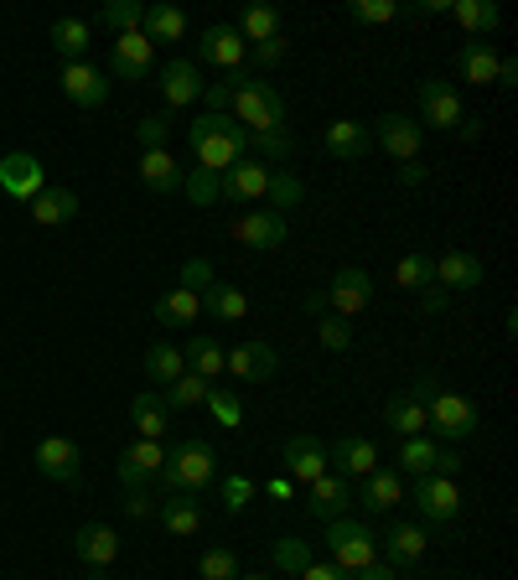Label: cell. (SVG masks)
I'll return each mask as SVG.
<instances>
[{"mask_svg": "<svg viewBox=\"0 0 518 580\" xmlns=\"http://www.w3.org/2000/svg\"><path fill=\"white\" fill-rule=\"evenodd\" d=\"M187 146H193V156H197V171L223 177L228 166H238L250 156V130H244L234 115H207L203 109V115L187 125Z\"/></svg>", "mask_w": 518, "mask_h": 580, "instance_id": "obj_1", "label": "cell"}, {"mask_svg": "<svg viewBox=\"0 0 518 580\" xmlns=\"http://www.w3.org/2000/svg\"><path fill=\"white\" fill-rule=\"evenodd\" d=\"M228 78V109L234 119L244 125L250 135H270V130H285V99L275 94V83H265L260 73L238 68V73H223Z\"/></svg>", "mask_w": 518, "mask_h": 580, "instance_id": "obj_2", "label": "cell"}, {"mask_svg": "<svg viewBox=\"0 0 518 580\" xmlns=\"http://www.w3.org/2000/svg\"><path fill=\"white\" fill-rule=\"evenodd\" d=\"M218 476V451L207 441H182L177 451H166V466H162V488L166 498L182 492V498H203Z\"/></svg>", "mask_w": 518, "mask_h": 580, "instance_id": "obj_3", "label": "cell"}, {"mask_svg": "<svg viewBox=\"0 0 518 580\" xmlns=\"http://www.w3.org/2000/svg\"><path fill=\"white\" fill-rule=\"evenodd\" d=\"M326 554H332V566L342 576H358V570L379 566V539L369 534V523H353V519H332L322 534Z\"/></svg>", "mask_w": 518, "mask_h": 580, "instance_id": "obj_4", "label": "cell"}, {"mask_svg": "<svg viewBox=\"0 0 518 580\" xmlns=\"http://www.w3.org/2000/svg\"><path fill=\"white\" fill-rule=\"evenodd\" d=\"M426 425H436V441H467V435H477L482 415H477V404L467 400V394L441 384L426 404Z\"/></svg>", "mask_w": 518, "mask_h": 580, "instance_id": "obj_5", "label": "cell"}, {"mask_svg": "<svg viewBox=\"0 0 518 580\" xmlns=\"http://www.w3.org/2000/svg\"><path fill=\"white\" fill-rule=\"evenodd\" d=\"M436 389H441V379H436V373H420V379H414L404 394H394V400L384 404V425L400 435V441H410V435H426V404H430V394H436Z\"/></svg>", "mask_w": 518, "mask_h": 580, "instance_id": "obj_6", "label": "cell"}, {"mask_svg": "<svg viewBox=\"0 0 518 580\" xmlns=\"http://www.w3.org/2000/svg\"><path fill=\"white\" fill-rule=\"evenodd\" d=\"M457 472H461V456L446 451V441H436V435L400 441V476H457Z\"/></svg>", "mask_w": 518, "mask_h": 580, "instance_id": "obj_7", "label": "cell"}, {"mask_svg": "<svg viewBox=\"0 0 518 580\" xmlns=\"http://www.w3.org/2000/svg\"><path fill=\"white\" fill-rule=\"evenodd\" d=\"M31 466H37L42 476H52V482H62V488H78V482H84V451H78L68 435H47V441H37Z\"/></svg>", "mask_w": 518, "mask_h": 580, "instance_id": "obj_8", "label": "cell"}, {"mask_svg": "<svg viewBox=\"0 0 518 580\" xmlns=\"http://www.w3.org/2000/svg\"><path fill=\"white\" fill-rule=\"evenodd\" d=\"M414 513L426 523H436V529L457 523V513H461L457 482H451V476H414Z\"/></svg>", "mask_w": 518, "mask_h": 580, "instance_id": "obj_9", "label": "cell"}, {"mask_svg": "<svg viewBox=\"0 0 518 580\" xmlns=\"http://www.w3.org/2000/svg\"><path fill=\"white\" fill-rule=\"evenodd\" d=\"M109 68H115V78H125V83H146V78L156 73V47H150L140 31H125V37H115V47H109Z\"/></svg>", "mask_w": 518, "mask_h": 580, "instance_id": "obj_10", "label": "cell"}, {"mask_svg": "<svg viewBox=\"0 0 518 580\" xmlns=\"http://www.w3.org/2000/svg\"><path fill=\"white\" fill-rule=\"evenodd\" d=\"M223 373H234L238 384H270L281 373V357L270 343H238L234 353H223Z\"/></svg>", "mask_w": 518, "mask_h": 580, "instance_id": "obj_11", "label": "cell"}, {"mask_svg": "<svg viewBox=\"0 0 518 580\" xmlns=\"http://www.w3.org/2000/svg\"><path fill=\"white\" fill-rule=\"evenodd\" d=\"M166 466V446L162 441H130L119 451V482L130 492H146V482H156Z\"/></svg>", "mask_w": 518, "mask_h": 580, "instance_id": "obj_12", "label": "cell"}, {"mask_svg": "<svg viewBox=\"0 0 518 580\" xmlns=\"http://www.w3.org/2000/svg\"><path fill=\"white\" fill-rule=\"evenodd\" d=\"M42 187H47V171H42V161H37L31 150H11V156L0 161V193H6V197L31 203Z\"/></svg>", "mask_w": 518, "mask_h": 580, "instance_id": "obj_13", "label": "cell"}, {"mask_svg": "<svg viewBox=\"0 0 518 580\" xmlns=\"http://www.w3.org/2000/svg\"><path fill=\"white\" fill-rule=\"evenodd\" d=\"M322 296H326V306H332V312H338L342 322H348V316H358V312H363V306L373 301V281H369V269H358V265L338 269V275H332V285H326Z\"/></svg>", "mask_w": 518, "mask_h": 580, "instance_id": "obj_14", "label": "cell"}, {"mask_svg": "<svg viewBox=\"0 0 518 580\" xmlns=\"http://www.w3.org/2000/svg\"><path fill=\"white\" fill-rule=\"evenodd\" d=\"M228 234H234L238 244H250V249H281L285 238H291V224H285L275 208H254V213H244V218H234Z\"/></svg>", "mask_w": 518, "mask_h": 580, "instance_id": "obj_15", "label": "cell"}, {"mask_svg": "<svg viewBox=\"0 0 518 580\" xmlns=\"http://www.w3.org/2000/svg\"><path fill=\"white\" fill-rule=\"evenodd\" d=\"M244 58H250V42H244L234 27H207L203 37H197V62H213L223 73H238Z\"/></svg>", "mask_w": 518, "mask_h": 580, "instance_id": "obj_16", "label": "cell"}, {"mask_svg": "<svg viewBox=\"0 0 518 580\" xmlns=\"http://www.w3.org/2000/svg\"><path fill=\"white\" fill-rule=\"evenodd\" d=\"M369 140H379V146H384L394 161H414V156H420V146H426V130H420L414 119H404V115H379V119H373Z\"/></svg>", "mask_w": 518, "mask_h": 580, "instance_id": "obj_17", "label": "cell"}, {"mask_svg": "<svg viewBox=\"0 0 518 580\" xmlns=\"http://www.w3.org/2000/svg\"><path fill=\"white\" fill-rule=\"evenodd\" d=\"M58 83H62V94H68L78 109H99L104 99H109V73L94 68V62H62Z\"/></svg>", "mask_w": 518, "mask_h": 580, "instance_id": "obj_18", "label": "cell"}, {"mask_svg": "<svg viewBox=\"0 0 518 580\" xmlns=\"http://www.w3.org/2000/svg\"><path fill=\"white\" fill-rule=\"evenodd\" d=\"M270 171L265 161H254V156H244L238 166H228L218 177V197H228V203H260L265 197V187H270Z\"/></svg>", "mask_w": 518, "mask_h": 580, "instance_id": "obj_19", "label": "cell"}, {"mask_svg": "<svg viewBox=\"0 0 518 580\" xmlns=\"http://www.w3.org/2000/svg\"><path fill=\"white\" fill-rule=\"evenodd\" d=\"M420 119L436 130H457L461 125V99L446 78H420Z\"/></svg>", "mask_w": 518, "mask_h": 580, "instance_id": "obj_20", "label": "cell"}, {"mask_svg": "<svg viewBox=\"0 0 518 580\" xmlns=\"http://www.w3.org/2000/svg\"><path fill=\"white\" fill-rule=\"evenodd\" d=\"M156 83H162V99H166V109H187V105H197L203 99V73H197V62H187V58H172L156 73Z\"/></svg>", "mask_w": 518, "mask_h": 580, "instance_id": "obj_21", "label": "cell"}, {"mask_svg": "<svg viewBox=\"0 0 518 580\" xmlns=\"http://www.w3.org/2000/svg\"><path fill=\"white\" fill-rule=\"evenodd\" d=\"M281 466L291 482H316V476H326V446L316 441V435H296V441H285L281 451Z\"/></svg>", "mask_w": 518, "mask_h": 580, "instance_id": "obj_22", "label": "cell"}, {"mask_svg": "<svg viewBox=\"0 0 518 580\" xmlns=\"http://www.w3.org/2000/svg\"><path fill=\"white\" fill-rule=\"evenodd\" d=\"M436 281H441L446 291H477V285L488 281V265H482L472 249H446L441 259H436Z\"/></svg>", "mask_w": 518, "mask_h": 580, "instance_id": "obj_23", "label": "cell"}, {"mask_svg": "<svg viewBox=\"0 0 518 580\" xmlns=\"http://www.w3.org/2000/svg\"><path fill=\"white\" fill-rule=\"evenodd\" d=\"M326 462H338V472L348 482H363L369 472H379V446L363 435H342L338 446H326Z\"/></svg>", "mask_w": 518, "mask_h": 580, "instance_id": "obj_24", "label": "cell"}, {"mask_svg": "<svg viewBox=\"0 0 518 580\" xmlns=\"http://www.w3.org/2000/svg\"><path fill=\"white\" fill-rule=\"evenodd\" d=\"M322 146H326V156H332V161L358 166L363 156H369L373 140H369V130H363L358 119H332V125L322 130Z\"/></svg>", "mask_w": 518, "mask_h": 580, "instance_id": "obj_25", "label": "cell"}, {"mask_svg": "<svg viewBox=\"0 0 518 580\" xmlns=\"http://www.w3.org/2000/svg\"><path fill=\"white\" fill-rule=\"evenodd\" d=\"M74 554L84 560L89 570H109L119 560V539L115 529H104V523H84V529H74Z\"/></svg>", "mask_w": 518, "mask_h": 580, "instance_id": "obj_26", "label": "cell"}, {"mask_svg": "<svg viewBox=\"0 0 518 580\" xmlns=\"http://www.w3.org/2000/svg\"><path fill=\"white\" fill-rule=\"evenodd\" d=\"M430 550V529L426 523H394L384 539V554H389V570H410L420 566V554Z\"/></svg>", "mask_w": 518, "mask_h": 580, "instance_id": "obj_27", "label": "cell"}, {"mask_svg": "<svg viewBox=\"0 0 518 580\" xmlns=\"http://www.w3.org/2000/svg\"><path fill=\"white\" fill-rule=\"evenodd\" d=\"M404 498V476L400 472H369L363 482L353 488V503H363V513H389V508Z\"/></svg>", "mask_w": 518, "mask_h": 580, "instance_id": "obj_28", "label": "cell"}, {"mask_svg": "<svg viewBox=\"0 0 518 580\" xmlns=\"http://www.w3.org/2000/svg\"><path fill=\"white\" fill-rule=\"evenodd\" d=\"M140 37H146L150 47L182 42V37H187V11H182V6H166V0H156V6H146V16H140Z\"/></svg>", "mask_w": 518, "mask_h": 580, "instance_id": "obj_29", "label": "cell"}, {"mask_svg": "<svg viewBox=\"0 0 518 580\" xmlns=\"http://www.w3.org/2000/svg\"><path fill=\"white\" fill-rule=\"evenodd\" d=\"M353 503V482L348 476H316L311 482V503H306V513L311 519H322V523H332V519H342V508Z\"/></svg>", "mask_w": 518, "mask_h": 580, "instance_id": "obj_30", "label": "cell"}, {"mask_svg": "<svg viewBox=\"0 0 518 580\" xmlns=\"http://www.w3.org/2000/svg\"><path fill=\"white\" fill-rule=\"evenodd\" d=\"M27 208H31V224L58 228V224H74V218H78V197L68 193V187H42Z\"/></svg>", "mask_w": 518, "mask_h": 580, "instance_id": "obj_31", "label": "cell"}, {"mask_svg": "<svg viewBox=\"0 0 518 580\" xmlns=\"http://www.w3.org/2000/svg\"><path fill=\"white\" fill-rule=\"evenodd\" d=\"M457 73L467 78V83H498V52H492V42H461L457 52Z\"/></svg>", "mask_w": 518, "mask_h": 580, "instance_id": "obj_32", "label": "cell"}, {"mask_svg": "<svg viewBox=\"0 0 518 580\" xmlns=\"http://www.w3.org/2000/svg\"><path fill=\"white\" fill-rule=\"evenodd\" d=\"M130 415H135V431H140V441H162L166 425H172V410H166V400L156 394V389H150V394H135Z\"/></svg>", "mask_w": 518, "mask_h": 580, "instance_id": "obj_33", "label": "cell"}, {"mask_svg": "<svg viewBox=\"0 0 518 580\" xmlns=\"http://www.w3.org/2000/svg\"><path fill=\"white\" fill-rule=\"evenodd\" d=\"M197 312H203V296H193V291H166L162 301H156V322L162 327H172V332H182V327H193L197 322Z\"/></svg>", "mask_w": 518, "mask_h": 580, "instance_id": "obj_34", "label": "cell"}, {"mask_svg": "<svg viewBox=\"0 0 518 580\" xmlns=\"http://www.w3.org/2000/svg\"><path fill=\"white\" fill-rule=\"evenodd\" d=\"M162 529L177 539H193L197 529H203V508H197V498H182V492H172L162 503Z\"/></svg>", "mask_w": 518, "mask_h": 580, "instance_id": "obj_35", "label": "cell"}, {"mask_svg": "<svg viewBox=\"0 0 518 580\" xmlns=\"http://www.w3.org/2000/svg\"><path fill=\"white\" fill-rule=\"evenodd\" d=\"M203 312L218 316V322H244V316H250V296H244L238 285H218V281H213L203 291Z\"/></svg>", "mask_w": 518, "mask_h": 580, "instance_id": "obj_36", "label": "cell"}, {"mask_svg": "<svg viewBox=\"0 0 518 580\" xmlns=\"http://www.w3.org/2000/svg\"><path fill=\"white\" fill-rule=\"evenodd\" d=\"M182 363H187V373H197V379H218L223 373V347H218V337H207V332H197L193 343L182 347Z\"/></svg>", "mask_w": 518, "mask_h": 580, "instance_id": "obj_37", "label": "cell"}, {"mask_svg": "<svg viewBox=\"0 0 518 580\" xmlns=\"http://www.w3.org/2000/svg\"><path fill=\"white\" fill-rule=\"evenodd\" d=\"M238 37L244 42H270V37H281V11L275 6H265V0H254V6H244L238 11Z\"/></svg>", "mask_w": 518, "mask_h": 580, "instance_id": "obj_38", "label": "cell"}, {"mask_svg": "<svg viewBox=\"0 0 518 580\" xmlns=\"http://www.w3.org/2000/svg\"><path fill=\"white\" fill-rule=\"evenodd\" d=\"M446 16H457L477 42H488V31H498V21H504L492 0H451V11H446Z\"/></svg>", "mask_w": 518, "mask_h": 580, "instance_id": "obj_39", "label": "cell"}, {"mask_svg": "<svg viewBox=\"0 0 518 580\" xmlns=\"http://www.w3.org/2000/svg\"><path fill=\"white\" fill-rule=\"evenodd\" d=\"M47 37L62 52V62H84V52H89V21H78V16H58Z\"/></svg>", "mask_w": 518, "mask_h": 580, "instance_id": "obj_40", "label": "cell"}, {"mask_svg": "<svg viewBox=\"0 0 518 580\" xmlns=\"http://www.w3.org/2000/svg\"><path fill=\"white\" fill-rule=\"evenodd\" d=\"M140 181H146L150 193H177L182 187V166L172 161V156H166V150H146V156H140Z\"/></svg>", "mask_w": 518, "mask_h": 580, "instance_id": "obj_41", "label": "cell"}, {"mask_svg": "<svg viewBox=\"0 0 518 580\" xmlns=\"http://www.w3.org/2000/svg\"><path fill=\"white\" fill-rule=\"evenodd\" d=\"M146 373L156 379V389H172L187 373V363H182V347H172V343H150L146 347Z\"/></svg>", "mask_w": 518, "mask_h": 580, "instance_id": "obj_42", "label": "cell"}, {"mask_svg": "<svg viewBox=\"0 0 518 580\" xmlns=\"http://www.w3.org/2000/svg\"><path fill=\"white\" fill-rule=\"evenodd\" d=\"M244 570H238V554L228 550V544H207L203 554H197V580H238Z\"/></svg>", "mask_w": 518, "mask_h": 580, "instance_id": "obj_43", "label": "cell"}, {"mask_svg": "<svg viewBox=\"0 0 518 580\" xmlns=\"http://www.w3.org/2000/svg\"><path fill=\"white\" fill-rule=\"evenodd\" d=\"M394 285L400 291H430L436 285V259L430 254H404L400 265H394Z\"/></svg>", "mask_w": 518, "mask_h": 580, "instance_id": "obj_44", "label": "cell"}, {"mask_svg": "<svg viewBox=\"0 0 518 580\" xmlns=\"http://www.w3.org/2000/svg\"><path fill=\"white\" fill-rule=\"evenodd\" d=\"M203 410L218 420L223 431H238V425H244V404H238L234 389H218V384H213V389H207V404H203Z\"/></svg>", "mask_w": 518, "mask_h": 580, "instance_id": "obj_45", "label": "cell"}, {"mask_svg": "<svg viewBox=\"0 0 518 580\" xmlns=\"http://www.w3.org/2000/svg\"><path fill=\"white\" fill-rule=\"evenodd\" d=\"M207 379H197V373H182L177 384L166 389L162 400H166V410H197V404H207Z\"/></svg>", "mask_w": 518, "mask_h": 580, "instance_id": "obj_46", "label": "cell"}, {"mask_svg": "<svg viewBox=\"0 0 518 580\" xmlns=\"http://www.w3.org/2000/svg\"><path fill=\"white\" fill-rule=\"evenodd\" d=\"M140 16H146L140 0H109V6L99 11V21L115 31V37H125V31H140Z\"/></svg>", "mask_w": 518, "mask_h": 580, "instance_id": "obj_47", "label": "cell"}, {"mask_svg": "<svg viewBox=\"0 0 518 580\" xmlns=\"http://www.w3.org/2000/svg\"><path fill=\"white\" fill-rule=\"evenodd\" d=\"M400 16V0H348V21L358 27H384Z\"/></svg>", "mask_w": 518, "mask_h": 580, "instance_id": "obj_48", "label": "cell"}, {"mask_svg": "<svg viewBox=\"0 0 518 580\" xmlns=\"http://www.w3.org/2000/svg\"><path fill=\"white\" fill-rule=\"evenodd\" d=\"M270 554H275L281 576H301V570L311 566V544H306V539H291V534L275 539V550H270Z\"/></svg>", "mask_w": 518, "mask_h": 580, "instance_id": "obj_49", "label": "cell"}, {"mask_svg": "<svg viewBox=\"0 0 518 580\" xmlns=\"http://www.w3.org/2000/svg\"><path fill=\"white\" fill-rule=\"evenodd\" d=\"M250 150H260V161L270 166V161H285V156L296 150V140L285 130H270V135H250Z\"/></svg>", "mask_w": 518, "mask_h": 580, "instance_id": "obj_50", "label": "cell"}, {"mask_svg": "<svg viewBox=\"0 0 518 580\" xmlns=\"http://www.w3.org/2000/svg\"><path fill=\"white\" fill-rule=\"evenodd\" d=\"M182 187H187V197H193V208H213L218 203V177H207V171H182Z\"/></svg>", "mask_w": 518, "mask_h": 580, "instance_id": "obj_51", "label": "cell"}, {"mask_svg": "<svg viewBox=\"0 0 518 580\" xmlns=\"http://www.w3.org/2000/svg\"><path fill=\"white\" fill-rule=\"evenodd\" d=\"M265 197H270V203H275V213H281V218H285V208H296V203H301V181L291 177V171H281V177H270Z\"/></svg>", "mask_w": 518, "mask_h": 580, "instance_id": "obj_52", "label": "cell"}, {"mask_svg": "<svg viewBox=\"0 0 518 580\" xmlns=\"http://www.w3.org/2000/svg\"><path fill=\"white\" fill-rule=\"evenodd\" d=\"M250 498H254V482L244 472L223 476V513H244V508H250Z\"/></svg>", "mask_w": 518, "mask_h": 580, "instance_id": "obj_53", "label": "cell"}, {"mask_svg": "<svg viewBox=\"0 0 518 580\" xmlns=\"http://www.w3.org/2000/svg\"><path fill=\"white\" fill-rule=\"evenodd\" d=\"M316 337H322L326 353H348V347H353V327H348L342 316H322V327H316Z\"/></svg>", "mask_w": 518, "mask_h": 580, "instance_id": "obj_54", "label": "cell"}, {"mask_svg": "<svg viewBox=\"0 0 518 580\" xmlns=\"http://www.w3.org/2000/svg\"><path fill=\"white\" fill-rule=\"evenodd\" d=\"M135 135H140V146L146 150H166V135H172V119L166 115H146L140 125H135Z\"/></svg>", "mask_w": 518, "mask_h": 580, "instance_id": "obj_55", "label": "cell"}, {"mask_svg": "<svg viewBox=\"0 0 518 580\" xmlns=\"http://www.w3.org/2000/svg\"><path fill=\"white\" fill-rule=\"evenodd\" d=\"M207 285H213V265H207V259H187V265H182V291L203 296Z\"/></svg>", "mask_w": 518, "mask_h": 580, "instance_id": "obj_56", "label": "cell"}, {"mask_svg": "<svg viewBox=\"0 0 518 580\" xmlns=\"http://www.w3.org/2000/svg\"><path fill=\"white\" fill-rule=\"evenodd\" d=\"M281 58H285V31L270 37V42H254V62H260V68H275Z\"/></svg>", "mask_w": 518, "mask_h": 580, "instance_id": "obj_57", "label": "cell"}, {"mask_svg": "<svg viewBox=\"0 0 518 580\" xmlns=\"http://www.w3.org/2000/svg\"><path fill=\"white\" fill-rule=\"evenodd\" d=\"M301 580H353V576H342L338 566H322V560H311V566L301 570Z\"/></svg>", "mask_w": 518, "mask_h": 580, "instance_id": "obj_58", "label": "cell"}, {"mask_svg": "<svg viewBox=\"0 0 518 580\" xmlns=\"http://www.w3.org/2000/svg\"><path fill=\"white\" fill-rule=\"evenodd\" d=\"M353 580H400V570H389V566H369V570H358Z\"/></svg>", "mask_w": 518, "mask_h": 580, "instance_id": "obj_59", "label": "cell"}, {"mask_svg": "<svg viewBox=\"0 0 518 580\" xmlns=\"http://www.w3.org/2000/svg\"><path fill=\"white\" fill-rule=\"evenodd\" d=\"M270 498H275V503H285V498H291V476H275V482H270Z\"/></svg>", "mask_w": 518, "mask_h": 580, "instance_id": "obj_60", "label": "cell"}, {"mask_svg": "<svg viewBox=\"0 0 518 580\" xmlns=\"http://www.w3.org/2000/svg\"><path fill=\"white\" fill-rule=\"evenodd\" d=\"M146 492H130V513H135V519H146Z\"/></svg>", "mask_w": 518, "mask_h": 580, "instance_id": "obj_61", "label": "cell"}, {"mask_svg": "<svg viewBox=\"0 0 518 580\" xmlns=\"http://www.w3.org/2000/svg\"><path fill=\"white\" fill-rule=\"evenodd\" d=\"M238 580H275V576H238Z\"/></svg>", "mask_w": 518, "mask_h": 580, "instance_id": "obj_62", "label": "cell"}]
</instances>
